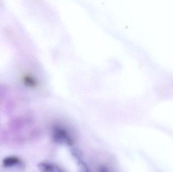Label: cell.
<instances>
[{"mask_svg": "<svg viewBox=\"0 0 173 172\" xmlns=\"http://www.w3.org/2000/svg\"><path fill=\"white\" fill-rule=\"evenodd\" d=\"M52 137L54 142L72 146L74 140L68 130L63 127L56 125L52 130Z\"/></svg>", "mask_w": 173, "mask_h": 172, "instance_id": "1", "label": "cell"}, {"mask_svg": "<svg viewBox=\"0 0 173 172\" xmlns=\"http://www.w3.org/2000/svg\"><path fill=\"white\" fill-rule=\"evenodd\" d=\"M38 168L41 172H66L57 165L50 162L39 163L38 165Z\"/></svg>", "mask_w": 173, "mask_h": 172, "instance_id": "2", "label": "cell"}, {"mask_svg": "<svg viewBox=\"0 0 173 172\" xmlns=\"http://www.w3.org/2000/svg\"><path fill=\"white\" fill-rule=\"evenodd\" d=\"M72 155L75 158L76 160L78 161V166L80 169V172H91L89 168H88V166H87V165L82 159L81 155L78 152V151L76 149H74L72 151Z\"/></svg>", "mask_w": 173, "mask_h": 172, "instance_id": "3", "label": "cell"}, {"mask_svg": "<svg viewBox=\"0 0 173 172\" xmlns=\"http://www.w3.org/2000/svg\"><path fill=\"white\" fill-rule=\"evenodd\" d=\"M19 159L15 156H9L4 159L3 161V164L5 166H14L15 165H17L19 162Z\"/></svg>", "mask_w": 173, "mask_h": 172, "instance_id": "4", "label": "cell"}, {"mask_svg": "<svg viewBox=\"0 0 173 172\" xmlns=\"http://www.w3.org/2000/svg\"><path fill=\"white\" fill-rule=\"evenodd\" d=\"M98 172H111L107 167L104 166H100L98 169Z\"/></svg>", "mask_w": 173, "mask_h": 172, "instance_id": "5", "label": "cell"}]
</instances>
